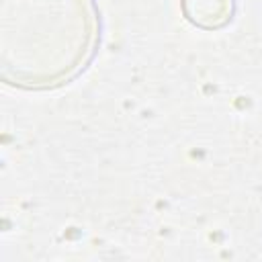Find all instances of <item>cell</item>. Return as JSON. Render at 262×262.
I'll list each match as a JSON object with an SVG mask.
<instances>
[{
	"label": "cell",
	"instance_id": "6da1fadb",
	"mask_svg": "<svg viewBox=\"0 0 262 262\" xmlns=\"http://www.w3.org/2000/svg\"><path fill=\"white\" fill-rule=\"evenodd\" d=\"M98 41L94 0H0V74L6 84L61 86L86 70Z\"/></svg>",
	"mask_w": 262,
	"mask_h": 262
},
{
	"label": "cell",
	"instance_id": "7a4b0ae2",
	"mask_svg": "<svg viewBox=\"0 0 262 262\" xmlns=\"http://www.w3.org/2000/svg\"><path fill=\"white\" fill-rule=\"evenodd\" d=\"M182 12L194 27L213 31L233 18L235 0H182Z\"/></svg>",
	"mask_w": 262,
	"mask_h": 262
}]
</instances>
